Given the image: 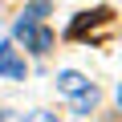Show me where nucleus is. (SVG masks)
Here are the masks:
<instances>
[{"label": "nucleus", "instance_id": "4", "mask_svg": "<svg viewBox=\"0 0 122 122\" xmlns=\"http://www.w3.org/2000/svg\"><path fill=\"white\" fill-rule=\"evenodd\" d=\"M57 90H61V94H69V98H77L81 90H90V81H86L81 73H73V69H65V73L57 77Z\"/></svg>", "mask_w": 122, "mask_h": 122}, {"label": "nucleus", "instance_id": "1", "mask_svg": "<svg viewBox=\"0 0 122 122\" xmlns=\"http://www.w3.org/2000/svg\"><path fill=\"white\" fill-rule=\"evenodd\" d=\"M114 37V12L110 8H94V12H77L73 25H69V41H90V45H102Z\"/></svg>", "mask_w": 122, "mask_h": 122}, {"label": "nucleus", "instance_id": "7", "mask_svg": "<svg viewBox=\"0 0 122 122\" xmlns=\"http://www.w3.org/2000/svg\"><path fill=\"white\" fill-rule=\"evenodd\" d=\"M94 102H98V90H94V86H90V90H81V94H77V114L94 110Z\"/></svg>", "mask_w": 122, "mask_h": 122}, {"label": "nucleus", "instance_id": "3", "mask_svg": "<svg viewBox=\"0 0 122 122\" xmlns=\"http://www.w3.org/2000/svg\"><path fill=\"white\" fill-rule=\"evenodd\" d=\"M0 77H16V81H25V61L16 57L12 45H0Z\"/></svg>", "mask_w": 122, "mask_h": 122}, {"label": "nucleus", "instance_id": "6", "mask_svg": "<svg viewBox=\"0 0 122 122\" xmlns=\"http://www.w3.org/2000/svg\"><path fill=\"white\" fill-rule=\"evenodd\" d=\"M20 16H25V20H45V16H49V4H45V0H33Z\"/></svg>", "mask_w": 122, "mask_h": 122}, {"label": "nucleus", "instance_id": "5", "mask_svg": "<svg viewBox=\"0 0 122 122\" xmlns=\"http://www.w3.org/2000/svg\"><path fill=\"white\" fill-rule=\"evenodd\" d=\"M0 122H57V118L45 114V110H33L29 118H16V114H8V110H0Z\"/></svg>", "mask_w": 122, "mask_h": 122}, {"label": "nucleus", "instance_id": "2", "mask_svg": "<svg viewBox=\"0 0 122 122\" xmlns=\"http://www.w3.org/2000/svg\"><path fill=\"white\" fill-rule=\"evenodd\" d=\"M12 37L25 41V49H33V53H41V57L53 49V29H45L41 20H25V16H20V20L12 25Z\"/></svg>", "mask_w": 122, "mask_h": 122}]
</instances>
